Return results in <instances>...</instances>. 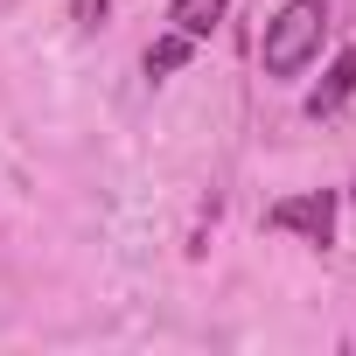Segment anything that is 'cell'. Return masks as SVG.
<instances>
[{
	"label": "cell",
	"mask_w": 356,
	"mask_h": 356,
	"mask_svg": "<svg viewBox=\"0 0 356 356\" xmlns=\"http://www.w3.org/2000/svg\"><path fill=\"white\" fill-rule=\"evenodd\" d=\"M321 35H328V0H286V8L266 22V77H300L314 56H321Z\"/></svg>",
	"instance_id": "1"
},
{
	"label": "cell",
	"mask_w": 356,
	"mask_h": 356,
	"mask_svg": "<svg viewBox=\"0 0 356 356\" xmlns=\"http://www.w3.org/2000/svg\"><path fill=\"white\" fill-rule=\"evenodd\" d=\"M266 224H273V231H293V238H307V245H328V238H335V196H328V189L286 196V203L266 210Z\"/></svg>",
	"instance_id": "2"
},
{
	"label": "cell",
	"mask_w": 356,
	"mask_h": 356,
	"mask_svg": "<svg viewBox=\"0 0 356 356\" xmlns=\"http://www.w3.org/2000/svg\"><path fill=\"white\" fill-rule=\"evenodd\" d=\"M349 91H356V49H342V56L328 63V77L307 91V119H328V112H335Z\"/></svg>",
	"instance_id": "3"
},
{
	"label": "cell",
	"mask_w": 356,
	"mask_h": 356,
	"mask_svg": "<svg viewBox=\"0 0 356 356\" xmlns=\"http://www.w3.org/2000/svg\"><path fill=\"white\" fill-rule=\"evenodd\" d=\"M168 22L182 29L189 42H203V35H210V29L224 22V0H175V8H168Z\"/></svg>",
	"instance_id": "4"
},
{
	"label": "cell",
	"mask_w": 356,
	"mask_h": 356,
	"mask_svg": "<svg viewBox=\"0 0 356 356\" xmlns=\"http://www.w3.org/2000/svg\"><path fill=\"white\" fill-rule=\"evenodd\" d=\"M189 49H196V42H189L182 29H175L168 42H154V49H147V70H154V77H168V70H182V63H189Z\"/></svg>",
	"instance_id": "5"
},
{
	"label": "cell",
	"mask_w": 356,
	"mask_h": 356,
	"mask_svg": "<svg viewBox=\"0 0 356 356\" xmlns=\"http://www.w3.org/2000/svg\"><path fill=\"white\" fill-rule=\"evenodd\" d=\"M98 15H105V0H77V22H84V29H91Z\"/></svg>",
	"instance_id": "6"
}]
</instances>
